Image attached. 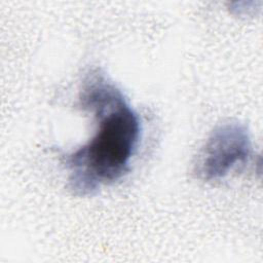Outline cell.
<instances>
[{
    "label": "cell",
    "mask_w": 263,
    "mask_h": 263,
    "mask_svg": "<svg viewBox=\"0 0 263 263\" xmlns=\"http://www.w3.org/2000/svg\"><path fill=\"white\" fill-rule=\"evenodd\" d=\"M77 104L92 114L97 127L85 144L63 155V164L69 190L87 196L128 174L140 145L142 124L121 89L98 68L84 75Z\"/></svg>",
    "instance_id": "1"
},
{
    "label": "cell",
    "mask_w": 263,
    "mask_h": 263,
    "mask_svg": "<svg viewBox=\"0 0 263 263\" xmlns=\"http://www.w3.org/2000/svg\"><path fill=\"white\" fill-rule=\"evenodd\" d=\"M253 155V144L247 126L227 121L215 126L200 146L194 162L193 175L211 183L224 179L246 165Z\"/></svg>",
    "instance_id": "2"
}]
</instances>
